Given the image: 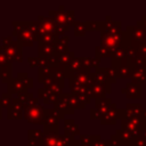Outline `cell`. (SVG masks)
Masks as SVG:
<instances>
[{"label":"cell","instance_id":"1","mask_svg":"<svg viewBox=\"0 0 146 146\" xmlns=\"http://www.w3.org/2000/svg\"><path fill=\"white\" fill-rule=\"evenodd\" d=\"M65 7L62 5L56 10H49V17H51L58 36L65 35L66 32L70 31V29L73 26L75 22V11L74 10H66Z\"/></svg>","mask_w":146,"mask_h":146},{"label":"cell","instance_id":"2","mask_svg":"<svg viewBox=\"0 0 146 146\" xmlns=\"http://www.w3.org/2000/svg\"><path fill=\"white\" fill-rule=\"evenodd\" d=\"M13 32L11 36L17 38V43L23 47H33L36 42V38L31 33L27 26V21H13Z\"/></svg>","mask_w":146,"mask_h":146},{"label":"cell","instance_id":"3","mask_svg":"<svg viewBox=\"0 0 146 146\" xmlns=\"http://www.w3.org/2000/svg\"><path fill=\"white\" fill-rule=\"evenodd\" d=\"M46 116V108L41 105H32L23 108V119L31 124H42Z\"/></svg>","mask_w":146,"mask_h":146},{"label":"cell","instance_id":"4","mask_svg":"<svg viewBox=\"0 0 146 146\" xmlns=\"http://www.w3.org/2000/svg\"><path fill=\"white\" fill-rule=\"evenodd\" d=\"M146 125V120L140 117H124L121 120V129L132 133L136 138L140 136L141 129Z\"/></svg>","mask_w":146,"mask_h":146},{"label":"cell","instance_id":"5","mask_svg":"<svg viewBox=\"0 0 146 146\" xmlns=\"http://www.w3.org/2000/svg\"><path fill=\"white\" fill-rule=\"evenodd\" d=\"M124 41V32L122 31L121 33L117 34H112V33H106V32H100V44L102 47L113 50L120 46L123 44Z\"/></svg>","mask_w":146,"mask_h":146},{"label":"cell","instance_id":"6","mask_svg":"<svg viewBox=\"0 0 146 146\" xmlns=\"http://www.w3.org/2000/svg\"><path fill=\"white\" fill-rule=\"evenodd\" d=\"M88 91L91 99H96V100L103 99L107 94H111V84L105 86V84H100L92 81V83L88 87Z\"/></svg>","mask_w":146,"mask_h":146},{"label":"cell","instance_id":"7","mask_svg":"<svg viewBox=\"0 0 146 146\" xmlns=\"http://www.w3.org/2000/svg\"><path fill=\"white\" fill-rule=\"evenodd\" d=\"M64 86H65L64 80L56 79V78H52V76H49L48 79H46L42 82V88L43 89H46L47 91H49L54 95H57V96L63 94Z\"/></svg>","mask_w":146,"mask_h":146},{"label":"cell","instance_id":"8","mask_svg":"<svg viewBox=\"0 0 146 146\" xmlns=\"http://www.w3.org/2000/svg\"><path fill=\"white\" fill-rule=\"evenodd\" d=\"M117 119L120 120V108L116 107L115 103H112L108 110L102 115L100 117V124L103 125H113L116 123Z\"/></svg>","mask_w":146,"mask_h":146},{"label":"cell","instance_id":"9","mask_svg":"<svg viewBox=\"0 0 146 146\" xmlns=\"http://www.w3.org/2000/svg\"><path fill=\"white\" fill-rule=\"evenodd\" d=\"M124 34L127 39L131 42H140L146 39V30L137 25L135 26L128 25L124 30Z\"/></svg>","mask_w":146,"mask_h":146},{"label":"cell","instance_id":"10","mask_svg":"<svg viewBox=\"0 0 146 146\" xmlns=\"http://www.w3.org/2000/svg\"><path fill=\"white\" fill-rule=\"evenodd\" d=\"M121 94L125 95L128 99H141L143 98V86L128 82L123 88H121Z\"/></svg>","mask_w":146,"mask_h":146},{"label":"cell","instance_id":"11","mask_svg":"<svg viewBox=\"0 0 146 146\" xmlns=\"http://www.w3.org/2000/svg\"><path fill=\"white\" fill-rule=\"evenodd\" d=\"M36 21L39 23L40 33H49V34H54V35L58 36L57 31H56V26H55L51 17H46L43 15H39Z\"/></svg>","mask_w":146,"mask_h":146},{"label":"cell","instance_id":"12","mask_svg":"<svg viewBox=\"0 0 146 146\" xmlns=\"http://www.w3.org/2000/svg\"><path fill=\"white\" fill-rule=\"evenodd\" d=\"M7 119L8 120H22L23 119V106L21 102L16 98H13L9 107L7 108Z\"/></svg>","mask_w":146,"mask_h":146},{"label":"cell","instance_id":"13","mask_svg":"<svg viewBox=\"0 0 146 146\" xmlns=\"http://www.w3.org/2000/svg\"><path fill=\"white\" fill-rule=\"evenodd\" d=\"M100 32H106V33H112V34H117L122 32V22L121 21H114L110 15L105 17L103 21V30Z\"/></svg>","mask_w":146,"mask_h":146},{"label":"cell","instance_id":"14","mask_svg":"<svg viewBox=\"0 0 146 146\" xmlns=\"http://www.w3.org/2000/svg\"><path fill=\"white\" fill-rule=\"evenodd\" d=\"M0 52L3 54L13 64L15 62V57L17 56V54L23 52V48L17 43V41H13V43H10L9 46H0Z\"/></svg>","mask_w":146,"mask_h":146},{"label":"cell","instance_id":"15","mask_svg":"<svg viewBox=\"0 0 146 146\" xmlns=\"http://www.w3.org/2000/svg\"><path fill=\"white\" fill-rule=\"evenodd\" d=\"M64 136L70 137V138H74L76 139V137H79L81 135L80 132V127L78 123H75V121L73 119H64Z\"/></svg>","mask_w":146,"mask_h":146},{"label":"cell","instance_id":"16","mask_svg":"<svg viewBox=\"0 0 146 146\" xmlns=\"http://www.w3.org/2000/svg\"><path fill=\"white\" fill-rule=\"evenodd\" d=\"M133 67L135 66L132 64H130L128 62V59L124 60V62H122L120 65H117L116 67H114L116 79H129V78H131Z\"/></svg>","mask_w":146,"mask_h":146},{"label":"cell","instance_id":"17","mask_svg":"<svg viewBox=\"0 0 146 146\" xmlns=\"http://www.w3.org/2000/svg\"><path fill=\"white\" fill-rule=\"evenodd\" d=\"M111 67H116L122 62L127 60V52L123 46H120L111 51Z\"/></svg>","mask_w":146,"mask_h":146},{"label":"cell","instance_id":"18","mask_svg":"<svg viewBox=\"0 0 146 146\" xmlns=\"http://www.w3.org/2000/svg\"><path fill=\"white\" fill-rule=\"evenodd\" d=\"M86 66L83 65V57H75L67 66H65V79H68L74 73L80 72Z\"/></svg>","mask_w":146,"mask_h":146},{"label":"cell","instance_id":"19","mask_svg":"<svg viewBox=\"0 0 146 146\" xmlns=\"http://www.w3.org/2000/svg\"><path fill=\"white\" fill-rule=\"evenodd\" d=\"M143 112L144 108L140 103H129L124 108V117H140Z\"/></svg>","mask_w":146,"mask_h":146},{"label":"cell","instance_id":"20","mask_svg":"<svg viewBox=\"0 0 146 146\" xmlns=\"http://www.w3.org/2000/svg\"><path fill=\"white\" fill-rule=\"evenodd\" d=\"M58 138H59L58 131H43V136L41 140L39 141V145L40 146H57Z\"/></svg>","mask_w":146,"mask_h":146},{"label":"cell","instance_id":"21","mask_svg":"<svg viewBox=\"0 0 146 146\" xmlns=\"http://www.w3.org/2000/svg\"><path fill=\"white\" fill-rule=\"evenodd\" d=\"M68 42H70V36L67 35H62L57 39V41L54 43V51L56 55H62V54H65L67 51H70V46H68Z\"/></svg>","mask_w":146,"mask_h":146},{"label":"cell","instance_id":"22","mask_svg":"<svg viewBox=\"0 0 146 146\" xmlns=\"http://www.w3.org/2000/svg\"><path fill=\"white\" fill-rule=\"evenodd\" d=\"M27 91L26 88L23 86V83L17 79V78H11L8 82H7V92L10 94L11 96L15 95H19L22 92Z\"/></svg>","mask_w":146,"mask_h":146},{"label":"cell","instance_id":"23","mask_svg":"<svg viewBox=\"0 0 146 146\" xmlns=\"http://www.w3.org/2000/svg\"><path fill=\"white\" fill-rule=\"evenodd\" d=\"M54 108L58 110V111H59V112H62L64 115H66V114L73 115V114L75 113V110H73V108L68 105V103L65 100V98H64L63 94L58 96L57 100H56V102H55V104H54Z\"/></svg>","mask_w":146,"mask_h":146},{"label":"cell","instance_id":"24","mask_svg":"<svg viewBox=\"0 0 146 146\" xmlns=\"http://www.w3.org/2000/svg\"><path fill=\"white\" fill-rule=\"evenodd\" d=\"M123 32H124V31H123ZM124 42L136 49L138 56L143 59V62H144V64H145V67H146V39L143 40V41H140V42H131V41H129V40L127 39V36H125V34H124Z\"/></svg>","mask_w":146,"mask_h":146},{"label":"cell","instance_id":"25","mask_svg":"<svg viewBox=\"0 0 146 146\" xmlns=\"http://www.w3.org/2000/svg\"><path fill=\"white\" fill-rule=\"evenodd\" d=\"M17 99L21 102L23 108L24 107H29V106H32V105H38L40 104V100L38 98H34L33 97V94L31 91H25V92H22L19 95H17Z\"/></svg>","mask_w":146,"mask_h":146},{"label":"cell","instance_id":"26","mask_svg":"<svg viewBox=\"0 0 146 146\" xmlns=\"http://www.w3.org/2000/svg\"><path fill=\"white\" fill-rule=\"evenodd\" d=\"M43 131H58L59 130V120L51 116L46 112V116L42 122Z\"/></svg>","mask_w":146,"mask_h":146},{"label":"cell","instance_id":"27","mask_svg":"<svg viewBox=\"0 0 146 146\" xmlns=\"http://www.w3.org/2000/svg\"><path fill=\"white\" fill-rule=\"evenodd\" d=\"M131 82L136 84H144L146 82V67L135 66L131 74Z\"/></svg>","mask_w":146,"mask_h":146},{"label":"cell","instance_id":"28","mask_svg":"<svg viewBox=\"0 0 146 146\" xmlns=\"http://www.w3.org/2000/svg\"><path fill=\"white\" fill-rule=\"evenodd\" d=\"M57 98H58L57 95H54V94L47 91L43 88H39L38 89V99L39 100H42V103L46 104V105L55 104V102L57 100Z\"/></svg>","mask_w":146,"mask_h":146},{"label":"cell","instance_id":"29","mask_svg":"<svg viewBox=\"0 0 146 146\" xmlns=\"http://www.w3.org/2000/svg\"><path fill=\"white\" fill-rule=\"evenodd\" d=\"M115 136L119 138V140L121 141V144H122V145H125V146L130 145V144L136 139V137H135L132 133H130V132H128V131H125V130H122L121 128H120V129H116Z\"/></svg>","mask_w":146,"mask_h":146},{"label":"cell","instance_id":"30","mask_svg":"<svg viewBox=\"0 0 146 146\" xmlns=\"http://www.w3.org/2000/svg\"><path fill=\"white\" fill-rule=\"evenodd\" d=\"M57 56V60H56V64L57 66H67L76 56H75V52L70 50L65 54H62V55H56Z\"/></svg>","mask_w":146,"mask_h":146},{"label":"cell","instance_id":"31","mask_svg":"<svg viewBox=\"0 0 146 146\" xmlns=\"http://www.w3.org/2000/svg\"><path fill=\"white\" fill-rule=\"evenodd\" d=\"M63 96H64L65 100L68 103V105H70L73 110H83V108L86 107V105H83V104L79 100V98H78L75 95H73V94H71V92H68V94L63 92Z\"/></svg>","mask_w":146,"mask_h":146},{"label":"cell","instance_id":"32","mask_svg":"<svg viewBox=\"0 0 146 146\" xmlns=\"http://www.w3.org/2000/svg\"><path fill=\"white\" fill-rule=\"evenodd\" d=\"M58 36L49 33H39L38 35V44H46V46H54V43L57 41Z\"/></svg>","mask_w":146,"mask_h":146},{"label":"cell","instance_id":"33","mask_svg":"<svg viewBox=\"0 0 146 146\" xmlns=\"http://www.w3.org/2000/svg\"><path fill=\"white\" fill-rule=\"evenodd\" d=\"M102 138V136L100 135H80L78 138H76V140H78V143L81 145V146H91V144L95 141V140H97V139H100Z\"/></svg>","mask_w":146,"mask_h":146},{"label":"cell","instance_id":"34","mask_svg":"<svg viewBox=\"0 0 146 146\" xmlns=\"http://www.w3.org/2000/svg\"><path fill=\"white\" fill-rule=\"evenodd\" d=\"M91 75H92V80L95 81V82H97V83H100V84H111L108 81H107V79H106V76H105V74H104V71H103V67H98V68H96L94 72H91Z\"/></svg>","mask_w":146,"mask_h":146},{"label":"cell","instance_id":"35","mask_svg":"<svg viewBox=\"0 0 146 146\" xmlns=\"http://www.w3.org/2000/svg\"><path fill=\"white\" fill-rule=\"evenodd\" d=\"M16 78L23 83V86L26 88L27 91L33 88V78H30L26 72H18Z\"/></svg>","mask_w":146,"mask_h":146},{"label":"cell","instance_id":"36","mask_svg":"<svg viewBox=\"0 0 146 146\" xmlns=\"http://www.w3.org/2000/svg\"><path fill=\"white\" fill-rule=\"evenodd\" d=\"M111 104H112V99L105 97V98H103V99L96 100V103H95V108H96L97 111H99L102 114H104V113L108 110V107L111 106Z\"/></svg>","mask_w":146,"mask_h":146},{"label":"cell","instance_id":"37","mask_svg":"<svg viewBox=\"0 0 146 146\" xmlns=\"http://www.w3.org/2000/svg\"><path fill=\"white\" fill-rule=\"evenodd\" d=\"M56 55L52 46L38 44V57H51Z\"/></svg>","mask_w":146,"mask_h":146},{"label":"cell","instance_id":"38","mask_svg":"<svg viewBox=\"0 0 146 146\" xmlns=\"http://www.w3.org/2000/svg\"><path fill=\"white\" fill-rule=\"evenodd\" d=\"M99 64H100V58H98V57H90V56H88V57H83V65L87 67V68H89L90 71L92 70V68H98L99 67Z\"/></svg>","mask_w":146,"mask_h":146},{"label":"cell","instance_id":"39","mask_svg":"<svg viewBox=\"0 0 146 146\" xmlns=\"http://www.w3.org/2000/svg\"><path fill=\"white\" fill-rule=\"evenodd\" d=\"M13 65H8L0 68V79L2 83H7L13 78Z\"/></svg>","mask_w":146,"mask_h":146},{"label":"cell","instance_id":"40","mask_svg":"<svg viewBox=\"0 0 146 146\" xmlns=\"http://www.w3.org/2000/svg\"><path fill=\"white\" fill-rule=\"evenodd\" d=\"M84 26L87 31L95 32V31H102L103 30V21H86Z\"/></svg>","mask_w":146,"mask_h":146},{"label":"cell","instance_id":"41","mask_svg":"<svg viewBox=\"0 0 146 146\" xmlns=\"http://www.w3.org/2000/svg\"><path fill=\"white\" fill-rule=\"evenodd\" d=\"M43 136V131L39 129H29L27 130V140L39 143Z\"/></svg>","mask_w":146,"mask_h":146},{"label":"cell","instance_id":"42","mask_svg":"<svg viewBox=\"0 0 146 146\" xmlns=\"http://www.w3.org/2000/svg\"><path fill=\"white\" fill-rule=\"evenodd\" d=\"M49 76H51V67H38V82L39 83H42Z\"/></svg>","mask_w":146,"mask_h":146},{"label":"cell","instance_id":"43","mask_svg":"<svg viewBox=\"0 0 146 146\" xmlns=\"http://www.w3.org/2000/svg\"><path fill=\"white\" fill-rule=\"evenodd\" d=\"M73 27H74V35L75 36H83L87 33L84 22H82V21H75L73 24Z\"/></svg>","mask_w":146,"mask_h":146},{"label":"cell","instance_id":"44","mask_svg":"<svg viewBox=\"0 0 146 146\" xmlns=\"http://www.w3.org/2000/svg\"><path fill=\"white\" fill-rule=\"evenodd\" d=\"M51 76L60 80H65V67L64 66H54L51 67Z\"/></svg>","mask_w":146,"mask_h":146},{"label":"cell","instance_id":"45","mask_svg":"<svg viewBox=\"0 0 146 146\" xmlns=\"http://www.w3.org/2000/svg\"><path fill=\"white\" fill-rule=\"evenodd\" d=\"M95 56L98 58H110L111 57V50L102 47V46H97L95 49Z\"/></svg>","mask_w":146,"mask_h":146},{"label":"cell","instance_id":"46","mask_svg":"<svg viewBox=\"0 0 146 146\" xmlns=\"http://www.w3.org/2000/svg\"><path fill=\"white\" fill-rule=\"evenodd\" d=\"M103 71H104V74L107 79V81L112 84V83H115L116 82V76H115V70L113 67H103Z\"/></svg>","mask_w":146,"mask_h":146},{"label":"cell","instance_id":"47","mask_svg":"<svg viewBox=\"0 0 146 146\" xmlns=\"http://www.w3.org/2000/svg\"><path fill=\"white\" fill-rule=\"evenodd\" d=\"M11 100H13V96L10 94H8L7 91L3 92L0 97V107L1 108H8Z\"/></svg>","mask_w":146,"mask_h":146},{"label":"cell","instance_id":"48","mask_svg":"<svg viewBox=\"0 0 146 146\" xmlns=\"http://www.w3.org/2000/svg\"><path fill=\"white\" fill-rule=\"evenodd\" d=\"M75 140L76 139H74V138H70V137H66L64 135H59L57 146H73Z\"/></svg>","mask_w":146,"mask_h":146},{"label":"cell","instance_id":"49","mask_svg":"<svg viewBox=\"0 0 146 146\" xmlns=\"http://www.w3.org/2000/svg\"><path fill=\"white\" fill-rule=\"evenodd\" d=\"M27 26H29V30L31 31V33L38 40V35L40 33V27H39V23L38 21H27Z\"/></svg>","mask_w":146,"mask_h":146},{"label":"cell","instance_id":"50","mask_svg":"<svg viewBox=\"0 0 146 146\" xmlns=\"http://www.w3.org/2000/svg\"><path fill=\"white\" fill-rule=\"evenodd\" d=\"M46 112L48 113V114H50L51 116H54V117H56L57 120H64V117H65V115L62 113V112H59L58 110H56V108H46Z\"/></svg>","mask_w":146,"mask_h":146},{"label":"cell","instance_id":"51","mask_svg":"<svg viewBox=\"0 0 146 146\" xmlns=\"http://www.w3.org/2000/svg\"><path fill=\"white\" fill-rule=\"evenodd\" d=\"M102 115H103V114H102L99 111H97L96 108L90 110V113H89V117H90V120H100Z\"/></svg>","mask_w":146,"mask_h":146},{"label":"cell","instance_id":"52","mask_svg":"<svg viewBox=\"0 0 146 146\" xmlns=\"http://www.w3.org/2000/svg\"><path fill=\"white\" fill-rule=\"evenodd\" d=\"M27 63H29V66L31 68L33 67H39V62H38V57H32V56H29L27 57Z\"/></svg>","mask_w":146,"mask_h":146},{"label":"cell","instance_id":"53","mask_svg":"<svg viewBox=\"0 0 146 146\" xmlns=\"http://www.w3.org/2000/svg\"><path fill=\"white\" fill-rule=\"evenodd\" d=\"M108 141H110V146H122L121 141L119 140V138L115 135H112L111 138L108 139Z\"/></svg>","mask_w":146,"mask_h":146},{"label":"cell","instance_id":"54","mask_svg":"<svg viewBox=\"0 0 146 146\" xmlns=\"http://www.w3.org/2000/svg\"><path fill=\"white\" fill-rule=\"evenodd\" d=\"M8 65H13V64L8 60V58L3 54L0 52V68L1 67H5V66H8Z\"/></svg>","mask_w":146,"mask_h":146},{"label":"cell","instance_id":"55","mask_svg":"<svg viewBox=\"0 0 146 146\" xmlns=\"http://www.w3.org/2000/svg\"><path fill=\"white\" fill-rule=\"evenodd\" d=\"M91 146H110V141L108 140H104L103 138H100V139L95 140L91 144Z\"/></svg>","mask_w":146,"mask_h":146},{"label":"cell","instance_id":"56","mask_svg":"<svg viewBox=\"0 0 146 146\" xmlns=\"http://www.w3.org/2000/svg\"><path fill=\"white\" fill-rule=\"evenodd\" d=\"M132 146H146V140H144L143 138L140 137H137L132 143H131Z\"/></svg>","mask_w":146,"mask_h":146},{"label":"cell","instance_id":"57","mask_svg":"<svg viewBox=\"0 0 146 146\" xmlns=\"http://www.w3.org/2000/svg\"><path fill=\"white\" fill-rule=\"evenodd\" d=\"M1 41H2V46H9L10 43H13L14 39L11 35H7V36H2Z\"/></svg>","mask_w":146,"mask_h":146},{"label":"cell","instance_id":"58","mask_svg":"<svg viewBox=\"0 0 146 146\" xmlns=\"http://www.w3.org/2000/svg\"><path fill=\"white\" fill-rule=\"evenodd\" d=\"M136 25H137V26H140V27H143V29L146 30V14L141 16V19H139V21L136 22Z\"/></svg>","mask_w":146,"mask_h":146},{"label":"cell","instance_id":"59","mask_svg":"<svg viewBox=\"0 0 146 146\" xmlns=\"http://www.w3.org/2000/svg\"><path fill=\"white\" fill-rule=\"evenodd\" d=\"M140 138H143L144 140H146V125L141 129V131H140V136H139Z\"/></svg>","mask_w":146,"mask_h":146},{"label":"cell","instance_id":"60","mask_svg":"<svg viewBox=\"0 0 146 146\" xmlns=\"http://www.w3.org/2000/svg\"><path fill=\"white\" fill-rule=\"evenodd\" d=\"M27 146H40L36 141H27Z\"/></svg>","mask_w":146,"mask_h":146},{"label":"cell","instance_id":"61","mask_svg":"<svg viewBox=\"0 0 146 146\" xmlns=\"http://www.w3.org/2000/svg\"><path fill=\"white\" fill-rule=\"evenodd\" d=\"M73 146H81V145L78 143V140H75V143H74V145H73Z\"/></svg>","mask_w":146,"mask_h":146},{"label":"cell","instance_id":"62","mask_svg":"<svg viewBox=\"0 0 146 146\" xmlns=\"http://www.w3.org/2000/svg\"><path fill=\"white\" fill-rule=\"evenodd\" d=\"M1 117H2V108L0 107V119H1Z\"/></svg>","mask_w":146,"mask_h":146},{"label":"cell","instance_id":"63","mask_svg":"<svg viewBox=\"0 0 146 146\" xmlns=\"http://www.w3.org/2000/svg\"><path fill=\"white\" fill-rule=\"evenodd\" d=\"M128 146H132V145H131V144H130V145H128Z\"/></svg>","mask_w":146,"mask_h":146},{"label":"cell","instance_id":"64","mask_svg":"<svg viewBox=\"0 0 146 146\" xmlns=\"http://www.w3.org/2000/svg\"><path fill=\"white\" fill-rule=\"evenodd\" d=\"M0 146H1V145H0Z\"/></svg>","mask_w":146,"mask_h":146}]
</instances>
